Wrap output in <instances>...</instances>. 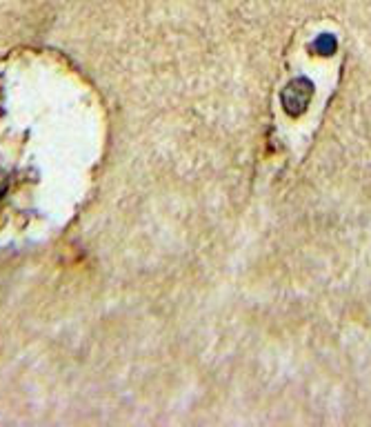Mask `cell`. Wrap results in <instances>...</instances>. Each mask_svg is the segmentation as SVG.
<instances>
[{
  "instance_id": "6da1fadb",
  "label": "cell",
  "mask_w": 371,
  "mask_h": 427,
  "mask_svg": "<svg viewBox=\"0 0 371 427\" xmlns=\"http://www.w3.org/2000/svg\"><path fill=\"white\" fill-rule=\"evenodd\" d=\"M311 92H313V87L309 85V81H305V78H298V81L291 83L283 94V105H285L287 114L291 116L302 114V111L307 109Z\"/></svg>"
},
{
  "instance_id": "7a4b0ae2",
  "label": "cell",
  "mask_w": 371,
  "mask_h": 427,
  "mask_svg": "<svg viewBox=\"0 0 371 427\" xmlns=\"http://www.w3.org/2000/svg\"><path fill=\"white\" fill-rule=\"evenodd\" d=\"M313 51H318L320 56H329L336 51V47H338V42H336V38L331 36V33H322V36L311 45Z\"/></svg>"
}]
</instances>
